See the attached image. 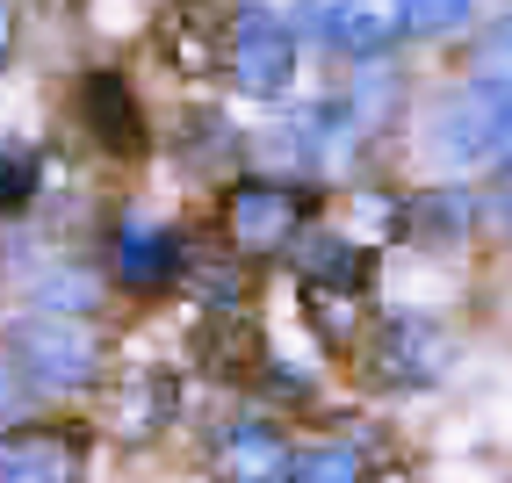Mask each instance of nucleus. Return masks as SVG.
Segmentation results:
<instances>
[{"instance_id": "obj_1", "label": "nucleus", "mask_w": 512, "mask_h": 483, "mask_svg": "<svg viewBox=\"0 0 512 483\" xmlns=\"http://www.w3.org/2000/svg\"><path fill=\"white\" fill-rule=\"evenodd\" d=\"M8 354L37 390H87L101 375V339H94L87 318H73V310H37V318H22Z\"/></svg>"}, {"instance_id": "obj_2", "label": "nucleus", "mask_w": 512, "mask_h": 483, "mask_svg": "<svg viewBox=\"0 0 512 483\" xmlns=\"http://www.w3.org/2000/svg\"><path fill=\"white\" fill-rule=\"evenodd\" d=\"M224 73H231L238 94H253V101H282L289 80H296V29H289L275 8L246 0V8L224 22Z\"/></svg>"}, {"instance_id": "obj_3", "label": "nucleus", "mask_w": 512, "mask_h": 483, "mask_svg": "<svg viewBox=\"0 0 512 483\" xmlns=\"http://www.w3.org/2000/svg\"><path fill=\"white\" fill-rule=\"evenodd\" d=\"M303 224V195L289 181H231L224 195V238L238 260H275Z\"/></svg>"}, {"instance_id": "obj_4", "label": "nucleus", "mask_w": 512, "mask_h": 483, "mask_svg": "<svg viewBox=\"0 0 512 483\" xmlns=\"http://www.w3.org/2000/svg\"><path fill=\"white\" fill-rule=\"evenodd\" d=\"M448 332L426 318H390L368 339V383L375 390H433L448 375Z\"/></svg>"}, {"instance_id": "obj_5", "label": "nucleus", "mask_w": 512, "mask_h": 483, "mask_svg": "<svg viewBox=\"0 0 512 483\" xmlns=\"http://www.w3.org/2000/svg\"><path fill=\"white\" fill-rule=\"evenodd\" d=\"M87 433L80 426H8L0 433V483H80Z\"/></svg>"}, {"instance_id": "obj_6", "label": "nucleus", "mask_w": 512, "mask_h": 483, "mask_svg": "<svg viewBox=\"0 0 512 483\" xmlns=\"http://www.w3.org/2000/svg\"><path fill=\"white\" fill-rule=\"evenodd\" d=\"M210 469L224 483H296V440L267 419H231L210 440Z\"/></svg>"}, {"instance_id": "obj_7", "label": "nucleus", "mask_w": 512, "mask_h": 483, "mask_svg": "<svg viewBox=\"0 0 512 483\" xmlns=\"http://www.w3.org/2000/svg\"><path fill=\"white\" fill-rule=\"evenodd\" d=\"M80 123L109 159H145V145H152V123L138 109V94H130V80L109 73V65L80 80Z\"/></svg>"}, {"instance_id": "obj_8", "label": "nucleus", "mask_w": 512, "mask_h": 483, "mask_svg": "<svg viewBox=\"0 0 512 483\" xmlns=\"http://www.w3.org/2000/svg\"><path fill=\"white\" fill-rule=\"evenodd\" d=\"M224 8L217 0H174L166 8V22H159V51H166V65H181L188 80H210L217 65H224Z\"/></svg>"}, {"instance_id": "obj_9", "label": "nucleus", "mask_w": 512, "mask_h": 483, "mask_svg": "<svg viewBox=\"0 0 512 483\" xmlns=\"http://www.w3.org/2000/svg\"><path fill=\"white\" fill-rule=\"evenodd\" d=\"M116 282H123V289H138V296L174 289V282H181V238H174V231H159V224H138V217H130V224L116 231Z\"/></svg>"}, {"instance_id": "obj_10", "label": "nucleus", "mask_w": 512, "mask_h": 483, "mask_svg": "<svg viewBox=\"0 0 512 483\" xmlns=\"http://www.w3.org/2000/svg\"><path fill=\"white\" fill-rule=\"evenodd\" d=\"M195 361L217 375V383H260L267 375V347H260V325H246V318H231V310H217L210 325L195 332Z\"/></svg>"}, {"instance_id": "obj_11", "label": "nucleus", "mask_w": 512, "mask_h": 483, "mask_svg": "<svg viewBox=\"0 0 512 483\" xmlns=\"http://www.w3.org/2000/svg\"><path fill=\"white\" fill-rule=\"evenodd\" d=\"M318 29H325V44H332V51H347V58H383V51L397 44V15L368 8V0H347V8H318Z\"/></svg>"}, {"instance_id": "obj_12", "label": "nucleus", "mask_w": 512, "mask_h": 483, "mask_svg": "<svg viewBox=\"0 0 512 483\" xmlns=\"http://www.w3.org/2000/svg\"><path fill=\"white\" fill-rule=\"evenodd\" d=\"M296 260H303V282H318V289H347V296L368 289V253L347 246V238H303Z\"/></svg>"}, {"instance_id": "obj_13", "label": "nucleus", "mask_w": 512, "mask_h": 483, "mask_svg": "<svg viewBox=\"0 0 512 483\" xmlns=\"http://www.w3.org/2000/svg\"><path fill=\"white\" fill-rule=\"evenodd\" d=\"M44 188V159L29 145H0V217H22Z\"/></svg>"}, {"instance_id": "obj_14", "label": "nucleus", "mask_w": 512, "mask_h": 483, "mask_svg": "<svg viewBox=\"0 0 512 483\" xmlns=\"http://www.w3.org/2000/svg\"><path fill=\"white\" fill-rule=\"evenodd\" d=\"M29 289H37V310H73V318H87V310L101 303V282L80 274V267H44Z\"/></svg>"}, {"instance_id": "obj_15", "label": "nucleus", "mask_w": 512, "mask_h": 483, "mask_svg": "<svg viewBox=\"0 0 512 483\" xmlns=\"http://www.w3.org/2000/svg\"><path fill=\"white\" fill-rule=\"evenodd\" d=\"M404 231H412V238H455V231H469V195H426V202H412V210H404Z\"/></svg>"}, {"instance_id": "obj_16", "label": "nucleus", "mask_w": 512, "mask_h": 483, "mask_svg": "<svg viewBox=\"0 0 512 483\" xmlns=\"http://www.w3.org/2000/svg\"><path fill=\"white\" fill-rule=\"evenodd\" d=\"M303 310L318 318V339H325V347H347V339H354V303H347V289L303 282Z\"/></svg>"}, {"instance_id": "obj_17", "label": "nucleus", "mask_w": 512, "mask_h": 483, "mask_svg": "<svg viewBox=\"0 0 512 483\" xmlns=\"http://www.w3.org/2000/svg\"><path fill=\"white\" fill-rule=\"evenodd\" d=\"M476 0H397V29H412V37H448L462 29V15Z\"/></svg>"}, {"instance_id": "obj_18", "label": "nucleus", "mask_w": 512, "mask_h": 483, "mask_svg": "<svg viewBox=\"0 0 512 483\" xmlns=\"http://www.w3.org/2000/svg\"><path fill=\"white\" fill-rule=\"evenodd\" d=\"M296 483H361V455L347 440L318 447V455H296Z\"/></svg>"}, {"instance_id": "obj_19", "label": "nucleus", "mask_w": 512, "mask_h": 483, "mask_svg": "<svg viewBox=\"0 0 512 483\" xmlns=\"http://www.w3.org/2000/svg\"><path fill=\"white\" fill-rule=\"evenodd\" d=\"M15 375H22V368H15V354H8V361H0V411L22 404V383H15Z\"/></svg>"}, {"instance_id": "obj_20", "label": "nucleus", "mask_w": 512, "mask_h": 483, "mask_svg": "<svg viewBox=\"0 0 512 483\" xmlns=\"http://www.w3.org/2000/svg\"><path fill=\"white\" fill-rule=\"evenodd\" d=\"M8 51H15V8L0 0V58H8Z\"/></svg>"}]
</instances>
